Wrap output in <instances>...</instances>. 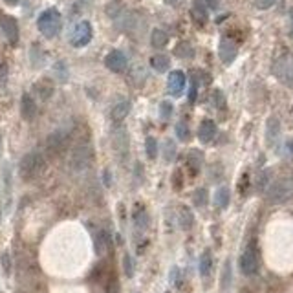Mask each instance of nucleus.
<instances>
[{
	"label": "nucleus",
	"mask_w": 293,
	"mask_h": 293,
	"mask_svg": "<svg viewBox=\"0 0 293 293\" xmlns=\"http://www.w3.org/2000/svg\"><path fill=\"white\" fill-rule=\"evenodd\" d=\"M191 17L198 26H205L209 21V11L203 0H194L191 6Z\"/></svg>",
	"instance_id": "13"
},
{
	"label": "nucleus",
	"mask_w": 293,
	"mask_h": 293,
	"mask_svg": "<svg viewBox=\"0 0 293 293\" xmlns=\"http://www.w3.org/2000/svg\"><path fill=\"white\" fill-rule=\"evenodd\" d=\"M2 266H4L6 275H10V271H11V260H10V255H8V253H4V255H2Z\"/></svg>",
	"instance_id": "43"
},
{
	"label": "nucleus",
	"mask_w": 293,
	"mask_h": 293,
	"mask_svg": "<svg viewBox=\"0 0 293 293\" xmlns=\"http://www.w3.org/2000/svg\"><path fill=\"white\" fill-rule=\"evenodd\" d=\"M167 42H169V35L165 33L163 30H154L151 33V44L156 48V50H162V48H165L167 46Z\"/></svg>",
	"instance_id": "22"
},
{
	"label": "nucleus",
	"mask_w": 293,
	"mask_h": 293,
	"mask_svg": "<svg viewBox=\"0 0 293 293\" xmlns=\"http://www.w3.org/2000/svg\"><path fill=\"white\" fill-rule=\"evenodd\" d=\"M192 224H194V218H192V212L189 207H182L180 209V226L183 229H191Z\"/></svg>",
	"instance_id": "26"
},
{
	"label": "nucleus",
	"mask_w": 293,
	"mask_h": 293,
	"mask_svg": "<svg viewBox=\"0 0 293 293\" xmlns=\"http://www.w3.org/2000/svg\"><path fill=\"white\" fill-rule=\"evenodd\" d=\"M134 222H136L137 228H141V229L146 228V224H149V218H146V212L143 211V209H139V207L136 209V212H134Z\"/></svg>",
	"instance_id": "31"
},
{
	"label": "nucleus",
	"mask_w": 293,
	"mask_h": 293,
	"mask_svg": "<svg viewBox=\"0 0 293 293\" xmlns=\"http://www.w3.org/2000/svg\"><path fill=\"white\" fill-rule=\"evenodd\" d=\"M212 103H214V106H216V108H220V110H224V108H226V97H224V94L220 90L212 92Z\"/></svg>",
	"instance_id": "36"
},
{
	"label": "nucleus",
	"mask_w": 293,
	"mask_h": 293,
	"mask_svg": "<svg viewBox=\"0 0 293 293\" xmlns=\"http://www.w3.org/2000/svg\"><path fill=\"white\" fill-rule=\"evenodd\" d=\"M21 114L26 121H33L37 116V103L30 94H24L21 99Z\"/></svg>",
	"instance_id": "15"
},
{
	"label": "nucleus",
	"mask_w": 293,
	"mask_h": 293,
	"mask_svg": "<svg viewBox=\"0 0 293 293\" xmlns=\"http://www.w3.org/2000/svg\"><path fill=\"white\" fill-rule=\"evenodd\" d=\"M275 2H277V0H255V6H257L258 10H268V8H271Z\"/></svg>",
	"instance_id": "41"
},
{
	"label": "nucleus",
	"mask_w": 293,
	"mask_h": 293,
	"mask_svg": "<svg viewBox=\"0 0 293 293\" xmlns=\"http://www.w3.org/2000/svg\"><path fill=\"white\" fill-rule=\"evenodd\" d=\"M192 200H194V205L196 207H205L207 205V200H209V194H207V189H196L194 194H192Z\"/></svg>",
	"instance_id": "27"
},
{
	"label": "nucleus",
	"mask_w": 293,
	"mask_h": 293,
	"mask_svg": "<svg viewBox=\"0 0 293 293\" xmlns=\"http://www.w3.org/2000/svg\"><path fill=\"white\" fill-rule=\"evenodd\" d=\"M8 83V64L0 62V86H6Z\"/></svg>",
	"instance_id": "39"
},
{
	"label": "nucleus",
	"mask_w": 293,
	"mask_h": 293,
	"mask_svg": "<svg viewBox=\"0 0 293 293\" xmlns=\"http://www.w3.org/2000/svg\"><path fill=\"white\" fill-rule=\"evenodd\" d=\"M37 28L46 39H53V37L59 35V31L62 28V17L59 13V10L48 8V10L42 11L39 19H37Z\"/></svg>",
	"instance_id": "2"
},
{
	"label": "nucleus",
	"mask_w": 293,
	"mask_h": 293,
	"mask_svg": "<svg viewBox=\"0 0 293 293\" xmlns=\"http://www.w3.org/2000/svg\"><path fill=\"white\" fill-rule=\"evenodd\" d=\"M209 6H211L212 10H216V8H218V0H209Z\"/></svg>",
	"instance_id": "48"
},
{
	"label": "nucleus",
	"mask_w": 293,
	"mask_h": 293,
	"mask_svg": "<svg viewBox=\"0 0 293 293\" xmlns=\"http://www.w3.org/2000/svg\"><path fill=\"white\" fill-rule=\"evenodd\" d=\"M163 154H165V160L167 162H172L174 158H176V145H174V141H165V146H163Z\"/></svg>",
	"instance_id": "33"
},
{
	"label": "nucleus",
	"mask_w": 293,
	"mask_h": 293,
	"mask_svg": "<svg viewBox=\"0 0 293 293\" xmlns=\"http://www.w3.org/2000/svg\"><path fill=\"white\" fill-rule=\"evenodd\" d=\"M240 269H242L244 275H255L258 271V255H257V249L255 246H248L246 251L242 253V257H240Z\"/></svg>",
	"instance_id": "8"
},
{
	"label": "nucleus",
	"mask_w": 293,
	"mask_h": 293,
	"mask_svg": "<svg viewBox=\"0 0 293 293\" xmlns=\"http://www.w3.org/2000/svg\"><path fill=\"white\" fill-rule=\"evenodd\" d=\"M126 64H128L126 55L119 50H112L110 53L105 57V66L110 71H114V74H121V71H125Z\"/></svg>",
	"instance_id": "10"
},
{
	"label": "nucleus",
	"mask_w": 293,
	"mask_h": 293,
	"mask_svg": "<svg viewBox=\"0 0 293 293\" xmlns=\"http://www.w3.org/2000/svg\"><path fill=\"white\" fill-rule=\"evenodd\" d=\"M4 2H6L8 6H17L19 2H21V0H4Z\"/></svg>",
	"instance_id": "47"
},
{
	"label": "nucleus",
	"mask_w": 293,
	"mask_h": 293,
	"mask_svg": "<svg viewBox=\"0 0 293 293\" xmlns=\"http://www.w3.org/2000/svg\"><path fill=\"white\" fill-rule=\"evenodd\" d=\"M0 216H2V212H0Z\"/></svg>",
	"instance_id": "50"
},
{
	"label": "nucleus",
	"mask_w": 293,
	"mask_h": 293,
	"mask_svg": "<svg viewBox=\"0 0 293 293\" xmlns=\"http://www.w3.org/2000/svg\"><path fill=\"white\" fill-rule=\"evenodd\" d=\"M172 105L169 101H163L162 105H160V112H162V119H169V117L172 116Z\"/></svg>",
	"instance_id": "38"
},
{
	"label": "nucleus",
	"mask_w": 293,
	"mask_h": 293,
	"mask_svg": "<svg viewBox=\"0 0 293 293\" xmlns=\"http://www.w3.org/2000/svg\"><path fill=\"white\" fill-rule=\"evenodd\" d=\"M178 275H180V269H178V268H172V269H171V273H169V280H171L172 284H176V286H180Z\"/></svg>",
	"instance_id": "44"
},
{
	"label": "nucleus",
	"mask_w": 293,
	"mask_h": 293,
	"mask_svg": "<svg viewBox=\"0 0 293 293\" xmlns=\"http://www.w3.org/2000/svg\"><path fill=\"white\" fill-rule=\"evenodd\" d=\"M46 169V160L41 152H28L24 158L21 160V165H19V172H21V178L30 182V180H35L44 172Z\"/></svg>",
	"instance_id": "1"
},
{
	"label": "nucleus",
	"mask_w": 293,
	"mask_h": 293,
	"mask_svg": "<svg viewBox=\"0 0 293 293\" xmlns=\"http://www.w3.org/2000/svg\"><path fill=\"white\" fill-rule=\"evenodd\" d=\"M0 31L8 39V42H11V44L19 42L21 33H19V24H17V21L13 17L6 15V13H0Z\"/></svg>",
	"instance_id": "9"
},
{
	"label": "nucleus",
	"mask_w": 293,
	"mask_h": 293,
	"mask_svg": "<svg viewBox=\"0 0 293 293\" xmlns=\"http://www.w3.org/2000/svg\"><path fill=\"white\" fill-rule=\"evenodd\" d=\"M176 55L178 57H182V59H191L192 57V48H191V44H187V42H182V44L178 46L176 48Z\"/></svg>",
	"instance_id": "35"
},
{
	"label": "nucleus",
	"mask_w": 293,
	"mask_h": 293,
	"mask_svg": "<svg viewBox=\"0 0 293 293\" xmlns=\"http://www.w3.org/2000/svg\"><path fill=\"white\" fill-rule=\"evenodd\" d=\"M167 90L172 97H178L182 96L183 90H185V74L180 70H174L169 74V79H167Z\"/></svg>",
	"instance_id": "12"
},
{
	"label": "nucleus",
	"mask_w": 293,
	"mask_h": 293,
	"mask_svg": "<svg viewBox=\"0 0 293 293\" xmlns=\"http://www.w3.org/2000/svg\"><path fill=\"white\" fill-rule=\"evenodd\" d=\"M293 196V180L282 178V180H275L269 183L266 198L269 203H284Z\"/></svg>",
	"instance_id": "3"
},
{
	"label": "nucleus",
	"mask_w": 293,
	"mask_h": 293,
	"mask_svg": "<svg viewBox=\"0 0 293 293\" xmlns=\"http://www.w3.org/2000/svg\"><path fill=\"white\" fill-rule=\"evenodd\" d=\"M145 151H146V156L151 158V160H154V158L158 156V141H156V137H152V136L146 137Z\"/></svg>",
	"instance_id": "29"
},
{
	"label": "nucleus",
	"mask_w": 293,
	"mask_h": 293,
	"mask_svg": "<svg viewBox=\"0 0 293 293\" xmlns=\"http://www.w3.org/2000/svg\"><path fill=\"white\" fill-rule=\"evenodd\" d=\"M278 136H280V123H278L277 117H269L268 125H266V141H268V145H275L278 141Z\"/></svg>",
	"instance_id": "18"
},
{
	"label": "nucleus",
	"mask_w": 293,
	"mask_h": 293,
	"mask_svg": "<svg viewBox=\"0 0 293 293\" xmlns=\"http://www.w3.org/2000/svg\"><path fill=\"white\" fill-rule=\"evenodd\" d=\"M291 151H293V146H291Z\"/></svg>",
	"instance_id": "51"
},
{
	"label": "nucleus",
	"mask_w": 293,
	"mask_h": 293,
	"mask_svg": "<svg viewBox=\"0 0 293 293\" xmlns=\"http://www.w3.org/2000/svg\"><path fill=\"white\" fill-rule=\"evenodd\" d=\"M176 134H178V137L180 139H189V136H191V132H189V126L185 125V123H178L176 125Z\"/></svg>",
	"instance_id": "37"
},
{
	"label": "nucleus",
	"mask_w": 293,
	"mask_h": 293,
	"mask_svg": "<svg viewBox=\"0 0 293 293\" xmlns=\"http://www.w3.org/2000/svg\"><path fill=\"white\" fill-rule=\"evenodd\" d=\"M196 94H198V83H196V79H192L191 90H189V101H191V103L196 101Z\"/></svg>",
	"instance_id": "40"
},
{
	"label": "nucleus",
	"mask_w": 293,
	"mask_h": 293,
	"mask_svg": "<svg viewBox=\"0 0 293 293\" xmlns=\"http://www.w3.org/2000/svg\"><path fill=\"white\" fill-rule=\"evenodd\" d=\"M229 284H231V262L224 264V271H222V291H228Z\"/></svg>",
	"instance_id": "30"
},
{
	"label": "nucleus",
	"mask_w": 293,
	"mask_h": 293,
	"mask_svg": "<svg viewBox=\"0 0 293 293\" xmlns=\"http://www.w3.org/2000/svg\"><path fill=\"white\" fill-rule=\"evenodd\" d=\"M151 66L158 74H165V71L171 68V59L167 55H163V53H158L151 59Z\"/></svg>",
	"instance_id": "21"
},
{
	"label": "nucleus",
	"mask_w": 293,
	"mask_h": 293,
	"mask_svg": "<svg viewBox=\"0 0 293 293\" xmlns=\"http://www.w3.org/2000/svg\"><path fill=\"white\" fill-rule=\"evenodd\" d=\"M216 136V123L212 119H203L198 126V139L202 143H211Z\"/></svg>",
	"instance_id": "14"
},
{
	"label": "nucleus",
	"mask_w": 293,
	"mask_h": 293,
	"mask_svg": "<svg viewBox=\"0 0 293 293\" xmlns=\"http://www.w3.org/2000/svg\"><path fill=\"white\" fill-rule=\"evenodd\" d=\"M218 55L224 64H231L238 55V46L229 39V37H222L220 46H218Z\"/></svg>",
	"instance_id": "11"
},
{
	"label": "nucleus",
	"mask_w": 293,
	"mask_h": 293,
	"mask_svg": "<svg viewBox=\"0 0 293 293\" xmlns=\"http://www.w3.org/2000/svg\"><path fill=\"white\" fill-rule=\"evenodd\" d=\"M123 269H125V275L128 278L134 277V260H132V257L128 255V253L123 257Z\"/></svg>",
	"instance_id": "34"
},
{
	"label": "nucleus",
	"mask_w": 293,
	"mask_h": 293,
	"mask_svg": "<svg viewBox=\"0 0 293 293\" xmlns=\"http://www.w3.org/2000/svg\"><path fill=\"white\" fill-rule=\"evenodd\" d=\"M119 291V284H117L116 278H112L110 282H108V288H106V293H117Z\"/></svg>",
	"instance_id": "45"
},
{
	"label": "nucleus",
	"mask_w": 293,
	"mask_h": 293,
	"mask_svg": "<svg viewBox=\"0 0 293 293\" xmlns=\"http://www.w3.org/2000/svg\"><path fill=\"white\" fill-rule=\"evenodd\" d=\"M68 139H70V134L66 130H62V128L51 132L50 136H48V139H46V152L50 156H59L66 149V145H68Z\"/></svg>",
	"instance_id": "7"
},
{
	"label": "nucleus",
	"mask_w": 293,
	"mask_h": 293,
	"mask_svg": "<svg viewBox=\"0 0 293 293\" xmlns=\"http://www.w3.org/2000/svg\"><path fill=\"white\" fill-rule=\"evenodd\" d=\"M130 101L128 99H119V101L116 103V105L112 106V110H110V116L112 119L116 123L123 121L126 116H128V112H130Z\"/></svg>",
	"instance_id": "17"
},
{
	"label": "nucleus",
	"mask_w": 293,
	"mask_h": 293,
	"mask_svg": "<svg viewBox=\"0 0 293 293\" xmlns=\"http://www.w3.org/2000/svg\"><path fill=\"white\" fill-rule=\"evenodd\" d=\"M273 74L282 85L293 88V55L278 57L273 64Z\"/></svg>",
	"instance_id": "5"
},
{
	"label": "nucleus",
	"mask_w": 293,
	"mask_h": 293,
	"mask_svg": "<svg viewBox=\"0 0 293 293\" xmlns=\"http://www.w3.org/2000/svg\"><path fill=\"white\" fill-rule=\"evenodd\" d=\"M92 160H94V151H92V145L88 141H81L77 143L74 146V151H71V156H70V167L71 171L76 172H81L85 169L90 167Z\"/></svg>",
	"instance_id": "4"
},
{
	"label": "nucleus",
	"mask_w": 293,
	"mask_h": 293,
	"mask_svg": "<svg viewBox=\"0 0 293 293\" xmlns=\"http://www.w3.org/2000/svg\"><path fill=\"white\" fill-rule=\"evenodd\" d=\"M229 200H231V192H229V189L226 187V185L218 187L216 192H214V205H216L218 209H226L229 205Z\"/></svg>",
	"instance_id": "20"
},
{
	"label": "nucleus",
	"mask_w": 293,
	"mask_h": 293,
	"mask_svg": "<svg viewBox=\"0 0 293 293\" xmlns=\"http://www.w3.org/2000/svg\"><path fill=\"white\" fill-rule=\"evenodd\" d=\"M92 37H94L92 24L88 21H81V22H77L74 31H71L70 42H71V46H76V48H85L86 44H90Z\"/></svg>",
	"instance_id": "6"
},
{
	"label": "nucleus",
	"mask_w": 293,
	"mask_h": 293,
	"mask_svg": "<svg viewBox=\"0 0 293 293\" xmlns=\"http://www.w3.org/2000/svg\"><path fill=\"white\" fill-rule=\"evenodd\" d=\"M33 90H35V94L41 97L42 101H46V99H50V97L53 96V85H51V81H48V79L37 81L35 85H33Z\"/></svg>",
	"instance_id": "19"
},
{
	"label": "nucleus",
	"mask_w": 293,
	"mask_h": 293,
	"mask_svg": "<svg viewBox=\"0 0 293 293\" xmlns=\"http://www.w3.org/2000/svg\"><path fill=\"white\" fill-rule=\"evenodd\" d=\"M289 22H291V24H289V37L293 39V10L289 11Z\"/></svg>",
	"instance_id": "46"
},
{
	"label": "nucleus",
	"mask_w": 293,
	"mask_h": 293,
	"mask_svg": "<svg viewBox=\"0 0 293 293\" xmlns=\"http://www.w3.org/2000/svg\"><path fill=\"white\" fill-rule=\"evenodd\" d=\"M53 70H55V76H57V79H59V81L64 83L66 79H68V68H66V62L64 61H59V62H57Z\"/></svg>",
	"instance_id": "32"
},
{
	"label": "nucleus",
	"mask_w": 293,
	"mask_h": 293,
	"mask_svg": "<svg viewBox=\"0 0 293 293\" xmlns=\"http://www.w3.org/2000/svg\"><path fill=\"white\" fill-rule=\"evenodd\" d=\"M266 185H268V172H262V174H260V178H258V183H257L258 191H264V189H266Z\"/></svg>",
	"instance_id": "42"
},
{
	"label": "nucleus",
	"mask_w": 293,
	"mask_h": 293,
	"mask_svg": "<svg viewBox=\"0 0 293 293\" xmlns=\"http://www.w3.org/2000/svg\"><path fill=\"white\" fill-rule=\"evenodd\" d=\"M106 15L110 17V19H119L121 15H125V8H123V4L119 2V0H112L110 4L106 6Z\"/></svg>",
	"instance_id": "24"
},
{
	"label": "nucleus",
	"mask_w": 293,
	"mask_h": 293,
	"mask_svg": "<svg viewBox=\"0 0 293 293\" xmlns=\"http://www.w3.org/2000/svg\"><path fill=\"white\" fill-rule=\"evenodd\" d=\"M108 246H110V238H108V233L101 231V233H99V237H97V240H96L97 253H99V255H103V253L108 249Z\"/></svg>",
	"instance_id": "28"
},
{
	"label": "nucleus",
	"mask_w": 293,
	"mask_h": 293,
	"mask_svg": "<svg viewBox=\"0 0 293 293\" xmlns=\"http://www.w3.org/2000/svg\"><path fill=\"white\" fill-rule=\"evenodd\" d=\"M167 2H169V4H172V6H178V4H180V0H167Z\"/></svg>",
	"instance_id": "49"
},
{
	"label": "nucleus",
	"mask_w": 293,
	"mask_h": 293,
	"mask_svg": "<svg viewBox=\"0 0 293 293\" xmlns=\"http://www.w3.org/2000/svg\"><path fill=\"white\" fill-rule=\"evenodd\" d=\"M114 149L121 158H125L128 154V136H126V132L123 128H117L114 132Z\"/></svg>",
	"instance_id": "16"
},
{
	"label": "nucleus",
	"mask_w": 293,
	"mask_h": 293,
	"mask_svg": "<svg viewBox=\"0 0 293 293\" xmlns=\"http://www.w3.org/2000/svg\"><path fill=\"white\" fill-rule=\"evenodd\" d=\"M211 268H212L211 251H203L202 257H200V275H202V277H209Z\"/></svg>",
	"instance_id": "25"
},
{
	"label": "nucleus",
	"mask_w": 293,
	"mask_h": 293,
	"mask_svg": "<svg viewBox=\"0 0 293 293\" xmlns=\"http://www.w3.org/2000/svg\"><path fill=\"white\" fill-rule=\"evenodd\" d=\"M203 163V154L200 151H191L187 156V165L191 167L192 174H196L198 171H200V167H202Z\"/></svg>",
	"instance_id": "23"
}]
</instances>
